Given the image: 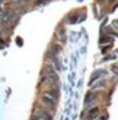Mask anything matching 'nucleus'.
Listing matches in <instances>:
<instances>
[{"instance_id": "obj_1", "label": "nucleus", "mask_w": 118, "mask_h": 120, "mask_svg": "<svg viewBox=\"0 0 118 120\" xmlns=\"http://www.w3.org/2000/svg\"><path fill=\"white\" fill-rule=\"evenodd\" d=\"M41 100H42V103L47 104V105H54V97L50 94H44L42 97H41Z\"/></svg>"}, {"instance_id": "obj_3", "label": "nucleus", "mask_w": 118, "mask_h": 120, "mask_svg": "<svg viewBox=\"0 0 118 120\" xmlns=\"http://www.w3.org/2000/svg\"><path fill=\"white\" fill-rule=\"evenodd\" d=\"M108 41H111V38H109V37H104V38H101V41H99V43L104 44V43H108Z\"/></svg>"}, {"instance_id": "obj_4", "label": "nucleus", "mask_w": 118, "mask_h": 120, "mask_svg": "<svg viewBox=\"0 0 118 120\" xmlns=\"http://www.w3.org/2000/svg\"><path fill=\"white\" fill-rule=\"evenodd\" d=\"M114 72H117V73H118V66H117V68H114Z\"/></svg>"}, {"instance_id": "obj_2", "label": "nucleus", "mask_w": 118, "mask_h": 120, "mask_svg": "<svg viewBox=\"0 0 118 120\" xmlns=\"http://www.w3.org/2000/svg\"><path fill=\"white\" fill-rule=\"evenodd\" d=\"M98 109H96V107H95V109H92L90 111H89V116H87V117H89V119H95L96 117V114H98Z\"/></svg>"}]
</instances>
